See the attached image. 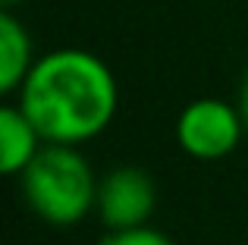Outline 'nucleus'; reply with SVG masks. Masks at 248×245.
I'll return each mask as SVG.
<instances>
[{
	"instance_id": "f257e3e1",
	"label": "nucleus",
	"mask_w": 248,
	"mask_h": 245,
	"mask_svg": "<svg viewBox=\"0 0 248 245\" xmlns=\"http://www.w3.org/2000/svg\"><path fill=\"white\" fill-rule=\"evenodd\" d=\"M13 101L38 126L44 141L85 148L110 129L120 110V85L97 54L54 47L38 54Z\"/></svg>"
},
{
	"instance_id": "f03ea898",
	"label": "nucleus",
	"mask_w": 248,
	"mask_h": 245,
	"mask_svg": "<svg viewBox=\"0 0 248 245\" xmlns=\"http://www.w3.org/2000/svg\"><path fill=\"white\" fill-rule=\"evenodd\" d=\"M97 183L91 160L76 145H44L19 176L22 201L41 223L69 230L85 223L97 208Z\"/></svg>"
},
{
	"instance_id": "7ed1b4c3",
	"label": "nucleus",
	"mask_w": 248,
	"mask_h": 245,
	"mask_svg": "<svg viewBox=\"0 0 248 245\" xmlns=\"http://www.w3.org/2000/svg\"><path fill=\"white\" fill-rule=\"evenodd\" d=\"M176 145L192 160H223L242 145L248 126L236 101L223 98H195L176 113L173 122Z\"/></svg>"
},
{
	"instance_id": "20e7f679",
	"label": "nucleus",
	"mask_w": 248,
	"mask_h": 245,
	"mask_svg": "<svg viewBox=\"0 0 248 245\" xmlns=\"http://www.w3.org/2000/svg\"><path fill=\"white\" fill-rule=\"evenodd\" d=\"M157 208V183L139 164H116L101 173L94 217L104 230H132L151 223Z\"/></svg>"
},
{
	"instance_id": "39448f33",
	"label": "nucleus",
	"mask_w": 248,
	"mask_h": 245,
	"mask_svg": "<svg viewBox=\"0 0 248 245\" xmlns=\"http://www.w3.org/2000/svg\"><path fill=\"white\" fill-rule=\"evenodd\" d=\"M44 145L47 141L38 132V126L10 98L0 107V173L10 179H19Z\"/></svg>"
},
{
	"instance_id": "423d86ee",
	"label": "nucleus",
	"mask_w": 248,
	"mask_h": 245,
	"mask_svg": "<svg viewBox=\"0 0 248 245\" xmlns=\"http://www.w3.org/2000/svg\"><path fill=\"white\" fill-rule=\"evenodd\" d=\"M38 54L29 29L13 10H0V94L13 98L35 66Z\"/></svg>"
},
{
	"instance_id": "0eeeda50",
	"label": "nucleus",
	"mask_w": 248,
	"mask_h": 245,
	"mask_svg": "<svg viewBox=\"0 0 248 245\" xmlns=\"http://www.w3.org/2000/svg\"><path fill=\"white\" fill-rule=\"evenodd\" d=\"M101 245H176V239L164 230H157L154 223H145V227L132 230H107Z\"/></svg>"
},
{
	"instance_id": "6e6552de",
	"label": "nucleus",
	"mask_w": 248,
	"mask_h": 245,
	"mask_svg": "<svg viewBox=\"0 0 248 245\" xmlns=\"http://www.w3.org/2000/svg\"><path fill=\"white\" fill-rule=\"evenodd\" d=\"M236 104H239V110H242L245 126H248V66H245V73H242V82H239V98H236Z\"/></svg>"
},
{
	"instance_id": "1a4fd4ad",
	"label": "nucleus",
	"mask_w": 248,
	"mask_h": 245,
	"mask_svg": "<svg viewBox=\"0 0 248 245\" xmlns=\"http://www.w3.org/2000/svg\"><path fill=\"white\" fill-rule=\"evenodd\" d=\"M22 3H29V0H0L3 10H16V6H22Z\"/></svg>"
}]
</instances>
